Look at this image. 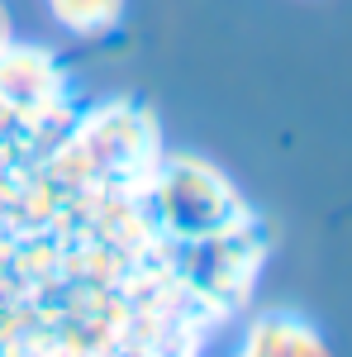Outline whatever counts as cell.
Here are the masks:
<instances>
[{
	"mask_svg": "<svg viewBox=\"0 0 352 357\" xmlns=\"http://www.w3.org/2000/svg\"><path fill=\"white\" fill-rule=\"evenodd\" d=\"M153 210L171 238H205L243 220L234 186L205 162H171L153 181Z\"/></svg>",
	"mask_w": 352,
	"mask_h": 357,
	"instance_id": "obj_1",
	"label": "cell"
},
{
	"mask_svg": "<svg viewBox=\"0 0 352 357\" xmlns=\"http://www.w3.org/2000/svg\"><path fill=\"white\" fill-rule=\"evenodd\" d=\"M57 77L33 53H0V100L10 110H48Z\"/></svg>",
	"mask_w": 352,
	"mask_h": 357,
	"instance_id": "obj_2",
	"label": "cell"
},
{
	"mask_svg": "<svg viewBox=\"0 0 352 357\" xmlns=\"http://www.w3.org/2000/svg\"><path fill=\"white\" fill-rule=\"evenodd\" d=\"M243 353H257V357H286V353H324V338L300 324L291 314H267L257 319L243 338Z\"/></svg>",
	"mask_w": 352,
	"mask_h": 357,
	"instance_id": "obj_3",
	"label": "cell"
},
{
	"mask_svg": "<svg viewBox=\"0 0 352 357\" xmlns=\"http://www.w3.org/2000/svg\"><path fill=\"white\" fill-rule=\"evenodd\" d=\"M48 5H53V15L67 29L95 33V29H109L119 20V5H124V0H48Z\"/></svg>",
	"mask_w": 352,
	"mask_h": 357,
	"instance_id": "obj_4",
	"label": "cell"
},
{
	"mask_svg": "<svg viewBox=\"0 0 352 357\" xmlns=\"http://www.w3.org/2000/svg\"><path fill=\"white\" fill-rule=\"evenodd\" d=\"M0 38H5V15H0Z\"/></svg>",
	"mask_w": 352,
	"mask_h": 357,
	"instance_id": "obj_5",
	"label": "cell"
}]
</instances>
